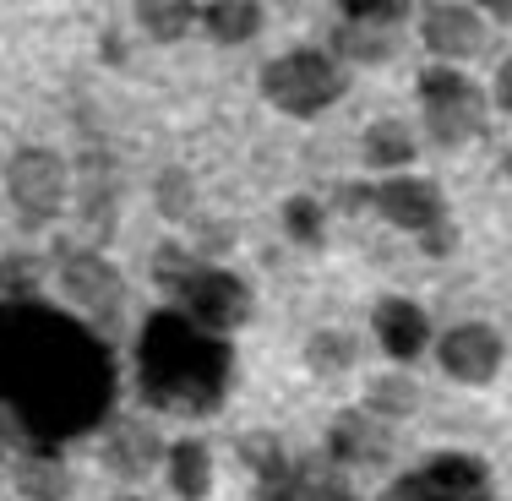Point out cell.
I'll return each mask as SVG.
<instances>
[{"label":"cell","mask_w":512,"mask_h":501,"mask_svg":"<svg viewBox=\"0 0 512 501\" xmlns=\"http://www.w3.org/2000/svg\"><path fill=\"white\" fill-rule=\"evenodd\" d=\"M0 409L33 442H71L115 409V360L88 322L44 300H0Z\"/></svg>","instance_id":"1"},{"label":"cell","mask_w":512,"mask_h":501,"mask_svg":"<svg viewBox=\"0 0 512 501\" xmlns=\"http://www.w3.org/2000/svg\"><path fill=\"white\" fill-rule=\"evenodd\" d=\"M235 382V349L229 333L191 322L186 311H153L137 338V387L142 398L169 414L202 420L229 398Z\"/></svg>","instance_id":"2"},{"label":"cell","mask_w":512,"mask_h":501,"mask_svg":"<svg viewBox=\"0 0 512 501\" xmlns=\"http://www.w3.org/2000/svg\"><path fill=\"white\" fill-rule=\"evenodd\" d=\"M153 278L175 300V311H186L191 322L213 327V333H235V327L251 322V284L218 262H202L191 251L164 246L153 256Z\"/></svg>","instance_id":"3"},{"label":"cell","mask_w":512,"mask_h":501,"mask_svg":"<svg viewBox=\"0 0 512 501\" xmlns=\"http://www.w3.org/2000/svg\"><path fill=\"white\" fill-rule=\"evenodd\" d=\"M349 93V66L327 50H284L262 66V99L289 120H316Z\"/></svg>","instance_id":"4"},{"label":"cell","mask_w":512,"mask_h":501,"mask_svg":"<svg viewBox=\"0 0 512 501\" xmlns=\"http://www.w3.org/2000/svg\"><path fill=\"white\" fill-rule=\"evenodd\" d=\"M420 109L436 148H463L485 131V93L453 66H431L420 77Z\"/></svg>","instance_id":"5"},{"label":"cell","mask_w":512,"mask_h":501,"mask_svg":"<svg viewBox=\"0 0 512 501\" xmlns=\"http://www.w3.org/2000/svg\"><path fill=\"white\" fill-rule=\"evenodd\" d=\"M6 191H11V207H17L22 229H44L60 207H66V197H71V180H66L60 153H50V148H17V153H11V164H6Z\"/></svg>","instance_id":"6"},{"label":"cell","mask_w":512,"mask_h":501,"mask_svg":"<svg viewBox=\"0 0 512 501\" xmlns=\"http://www.w3.org/2000/svg\"><path fill=\"white\" fill-rule=\"evenodd\" d=\"M246 452H251V469L262 474V501H355L327 463L284 458L278 442H246Z\"/></svg>","instance_id":"7"},{"label":"cell","mask_w":512,"mask_h":501,"mask_svg":"<svg viewBox=\"0 0 512 501\" xmlns=\"http://www.w3.org/2000/svg\"><path fill=\"white\" fill-rule=\"evenodd\" d=\"M382 501H496L491 496V469L469 452H436L425 469L404 474Z\"/></svg>","instance_id":"8"},{"label":"cell","mask_w":512,"mask_h":501,"mask_svg":"<svg viewBox=\"0 0 512 501\" xmlns=\"http://www.w3.org/2000/svg\"><path fill=\"white\" fill-rule=\"evenodd\" d=\"M60 289H66L71 305L88 311L93 327H115L120 311H126V284H120L115 262L99 251H71L60 262Z\"/></svg>","instance_id":"9"},{"label":"cell","mask_w":512,"mask_h":501,"mask_svg":"<svg viewBox=\"0 0 512 501\" xmlns=\"http://www.w3.org/2000/svg\"><path fill=\"white\" fill-rule=\"evenodd\" d=\"M436 354H442V371L453 376V382L463 387H485L496 371H502V338H496V327L485 322H463L453 327V333L436 344Z\"/></svg>","instance_id":"10"},{"label":"cell","mask_w":512,"mask_h":501,"mask_svg":"<svg viewBox=\"0 0 512 501\" xmlns=\"http://www.w3.org/2000/svg\"><path fill=\"white\" fill-rule=\"evenodd\" d=\"M371 207L387 218V224L414 229V235L447 224V197H442V186H436V180H414V175H398V180H387V186H376V191H371Z\"/></svg>","instance_id":"11"},{"label":"cell","mask_w":512,"mask_h":501,"mask_svg":"<svg viewBox=\"0 0 512 501\" xmlns=\"http://www.w3.org/2000/svg\"><path fill=\"white\" fill-rule=\"evenodd\" d=\"M420 39L436 60H469L485 50V22L474 6H431L420 22Z\"/></svg>","instance_id":"12"},{"label":"cell","mask_w":512,"mask_h":501,"mask_svg":"<svg viewBox=\"0 0 512 501\" xmlns=\"http://www.w3.org/2000/svg\"><path fill=\"white\" fill-rule=\"evenodd\" d=\"M158 458H169V452H164V442H158V431L148 420H120L104 442V463L120 480H148Z\"/></svg>","instance_id":"13"},{"label":"cell","mask_w":512,"mask_h":501,"mask_svg":"<svg viewBox=\"0 0 512 501\" xmlns=\"http://www.w3.org/2000/svg\"><path fill=\"white\" fill-rule=\"evenodd\" d=\"M376 338H382V349L393 354V360H414V354H425L431 344V322H425V311L414 300H382L376 305Z\"/></svg>","instance_id":"14"},{"label":"cell","mask_w":512,"mask_h":501,"mask_svg":"<svg viewBox=\"0 0 512 501\" xmlns=\"http://www.w3.org/2000/svg\"><path fill=\"white\" fill-rule=\"evenodd\" d=\"M398 50V28H382V22H338L333 28V55L344 66H382L387 55Z\"/></svg>","instance_id":"15"},{"label":"cell","mask_w":512,"mask_h":501,"mask_svg":"<svg viewBox=\"0 0 512 501\" xmlns=\"http://www.w3.org/2000/svg\"><path fill=\"white\" fill-rule=\"evenodd\" d=\"M387 452V420L371 409L360 414H344V420L333 425V458L338 463H376Z\"/></svg>","instance_id":"16"},{"label":"cell","mask_w":512,"mask_h":501,"mask_svg":"<svg viewBox=\"0 0 512 501\" xmlns=\"http://www.w3.org/2000/svg\"><path fill=\"white\" fill-rule=\"evenodd\" d=\"M169 491L180 501H207L213 496V452L202 442H175L169 447Z\"/></svg>","instance_id":"17"},{"label":"cell","mask_w":512,"mask_h":501,"mask_svg":"<svg viewBox=\"0 0 512 501\" xmlns=\"http://www.w3.org/2000/svg\"><path fill=\"white\" fill-rule=\"evenodd\" d=\"M202 33L213 44H251L262 33V6L256 0H213V6H202Z\"/></svg>","instance_id":"18"},{"label":"cell","mask_w":512,"mask_h":501,"mask_svg":"<svg viewBox=\"0 0 512 501\" xmlns=\"http://www.w3.org/2000/svg\"><path fill=\"white\" fill-rule=\"evenodd\" d=\"M137 22H142L148 39L180 44L202 22V6H197V0H137Z\"/></svg>","instance_id":"19"},{"label":"cell","mask_w":512,"mask_h":501,"mask_svg":"<svg viewBox=\"0 0 512 501\" xmlns=\"http://www.w3.org/2000/svg\"><path fill=\"white\" fill-rule=\"evenodd\" d=\"M17 491H22V501H66L71 474L55 452H28V458L17 463Z\"/></svg>","instance_id":"20"},{"label":"cell","mask_w":512,"mask_h":501,"mask_svg":"<svg viewBox=\"0 0 512 501\" xmlns=\"http://www.w3.org/2000/svg\"><path fill=\"white\" fill-rule=\"evenodd\" d=\"M360 153H365L371 169H404L414 158V131L404 126V120H376V126L365 131Z\"/></svg>","instance_id":"21"},{"label":"cell","mask_w":512,"mask_h":501,"mask_svg":"<svg viewBox=\"0 0 512 501\" xmlns=\"http://www.w3.org/2000/svg\"><path fill=\"white\" fill-rule=\"evenodd\" d=\"M355 338L349 333H333V327H322V333L311 338L306 344V365L316 376H338V371H349V365H355Z\"/></svg>","instance_id":"22"},{"label":"cell","mask_w":512,"mask_h":501,"mask_svg":"<svg viewBox=\"0 0 512 501\" xmlns=\"http://www.w3.org/2000/svg\"><path fill=\"white\" fill-rule=\"evenodd\" d=\"M365 409L382 414V420H404V414L414 409V382L409 376H387V382H376L371 398H365Z\"/></svg>","instance_id":"23"},{"label":"cell","mask_w":512,"mask_h":501,"mask_svg":"<svg viewBox=\"0 0 512 501\" xmlns=\"http://www.w3.org/2000/svg\"><path fill=\"white\" fill-rule=\"evenodd\" d=\"M197 197V191H191V175L186 169H164V175H158V213L164 218H191V202Z\"/></svg>","instance_id":"24"},{"label":"cell","mask_w":512,"mask_h":501,"mask_svg":"<svg viewBox=\"0 0 512 501\" xmlns=\"http://www.w3.org/2000/svg\"><path fill=\"white\" fill-rule=\"evenodd\" d=\"M338 17L349 22H382V28H398L409 17V0H338Z\"/></svg>","instance_id":"25"},{"label":"cell","mask_w":512,"mask_h":501,"mask_svg":"<svg viewBox=\"0 0 512 501\" xmlns=\"http://www.w3.org/2000/svg\"><path fill=\"white\" fill-rule=\"evenodd\" d=\"M284 229H289V240H300V246H322V207H316L311 197H289Z\"/></svg>","instance_id":"26"},{"label":"cell","mask_w":512,"mask_h":501,"mask_svg":"<svg viewBox=\"0 0 512 501\" xmlns=\"http://www.w3.org/2000/svg\"><path fill=\"white\" fill-rule=\"evenodd\" d=\"M22 278H33V262H28V256H6V262H0V295L22 300V295H28V284H22Z\"/></svg>","instance_id":"27"},{"label":"cell","mask_w":512,"mask_h":501,"mask_svg":"<svg viewBox=\"0 0 512 501\" xmlns=\"http://www.w3.org/2000/svg\"><path fill=\"white\" fill-rule=\"evenodd\" d=\"M453 240H458L453 224H436V229H425L420 246H425V256H447V251H453Z\"/></svg>","instance_id":"28"},{"label":"cell","mask_w":512,"mask_h":501,"mask_svg":"<svg viewBox=\"0 0 512 501\" xmlns=\"http://www.w3.org/2000/svg\"><path fill=\"white\" fill-rule=\"evenodd\" d=\"M496 104L512 115V55L502 60V71H496Z\"/></svg>","instance_id":"29"},{"label":"cell","mask_w":512,"mask_h":501,"mask_svg":"<svg viewBox=\"0 0 512 501\" xmlns=\"http://www.w3.org/2000/svg\"><path fill=\"white\" fill-rule=\"evenodd\" d=\"M338 202H344V213H360V207H371V186H344Z\"/></svg>","instance_id":"30"},{"label":"cell","mask_w":512,"mask_h":501,"mask_svg":"<svg viewBox=\"0 0 512 501\" xmlns=\"http://www.w3.org/2000/svg\"><path fill=\"white\" fill-rule=\"evenodd\" d=\"M480 11H485V17H496L502 28H512V0H480Z\"/></svg>","instance_id":"31"},{"label":"cell","mask_w":512,"mask_h":501,"mask_svg":"<svg viewBox=\"0 0 512 501\" xmlns=\"http://www.w3.org/2000/svg\"><path fill=\"white\" fill-rule=\"evenodd\" d=\"M11 442H17V431H11V420H6V414H0V452H6Z\"/></svg>","instance_id":"32"},{"label":"cell","mask_w":512,"mask_h":501,"mask_svg":"<svg viewBox=\"0 0 512 501\" xmlns=\"http://www.w3.org/2000/svg\"><path fill=\"white\" fill-rule=\"evenodd\" d=\"M120 501H137V496H120Z\"/></svg>","instance_id":"33"},{"label":"cell","mask_w":512,"mask_h":501,"mask_svg":"<svg viewBox=\"0 0 512 501\" xmlns=\"http://www.w3.org/2000/svg\"><path fill=\"white\" fill-rule=\"evenodd\" d=\"M284 6H295V0H284Z\"/></svg>","instance_id":"34"}]
</instances>
